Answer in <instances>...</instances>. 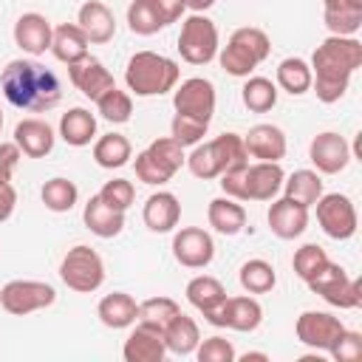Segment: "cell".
<instances>
[{
  "label": "cell",
  "instance_id": "6",
  "mask_svg": "<svg viewBox=\"0 0 362 362\" xmlns=\"http://www.w3.org/2000/svg\"><path fill=\"white\" fill-rule=\"evenodd\" d=\"M272 54V40L263 28L243 25L235 28L226 45L218 51V62L229 76H249Z\"/></svg>",
  "mask_w": 362,
  "mask_h": 362
},
{
  "label": "cell",
  "instance_id": "49",
  "mask_svg": "<svg viewBox=\"0 0 362 362\" xmlns=\"http://www.w3.org/2000/svg\"><path fill=\"white\" fill-rule=\"evenodd\" d=\"M20 158H23V150L14 141H0V181H11Z\"/></svg>",
  "mask_w": 362,
  "mask_h": 362
},
{
  "label": "cell",
  "instance_id": "40",
  "mask_svg": "<svg viewBox=\"0 0 362 362\" xmlns=\"http://www.w3.org/2000/svg\"><path fill=\"white\" fill-rule=\"evenodd\" d=\"M178 314H181V305L173 297H150V300L139 303V320L136 322H144V325L164 331Z\"/></svg>",
  "mask_w": 362,
  "mask_h": 362
},
{
  "label": "cell",
  "instance_id": "30",
  "mask_svg": "<svg viewBox=\"0 0 362 362\" xmlns=\"http://www.w3.org/2000/svg\"><path fill=\"white\" fill-rule=\"evenodd\" d=\"M206 221L221 235H238L246 226V209L240 206V201H235L229 195L212 198L209 201V209H206Z\"/></svg>",
  "mask_w": 362,
  "mask_h": 362
},
{
  "label": "cell",
  "instance_id": "32",
  "mask_svg": "<svg viewBox=\"0 0 362 362\" xmlns=\"http://www.w3.org/2000/svg\"><path fill=\"white\" fill-rule=\"evenodd\" d=\"M198 342H201L198 322H195L192 317H187L184 311L164 328V345H167V351L175 354V356H189V354H195Z\"/></svg>",
  "mask_w": 362,
  "mask_h": 362
},
{
  "label": "cell",
  "instance_id": "43",
  "mask_svg": "<svg viewBox=\"0 0 362 362\" xmlns=\"http://www.w3.org/2000/svg\"><path fill=\"white\" fill-rule=\"evenodd\" d=\"M127 25H130V31L139 34V37H150V34H158V31L164 28L147 0H133V3L127 6Z\"/></svg>",
  "mask_w": 362,
  "mask_h": 362
},
{
  "label": "cell",
  "instance_id": "29",
  "mask_svg": "<svg viewBox=\"0 0 362 362\" xmlns=\"http://www.w3.org/2000/svg\"><path fill=\"white\" fill-rule=\"evenodd\" d=\"M88 45H90V42H88L85 31H82L76 23H62V25L54 28L51 54H54L59 62L71 65V62L85 59V57H88Z\"/></svg>",
  "mask_w": 362,
  "mask_h": 362
},
{
  "label": "cell",
  "instance_id": "4",
  "mask_svg": "<svg viewBox=\"0 0 362 362\" xmlns=\"http://www.w3.org/2000/svg\"><path fill=\"white\" fill-rule=\"evenodd\" d=\"M178 62L156 51H136L124 68L127 90H133L136 96H161L178 85Z\"/></svg>",
  "mask_w": 362,
  "mask_h": 362
},
{
  "label": "cell",
  "instance_id": "50",
  "mask_svg": "<svg viewBox=\"0 0 362 362\" xmlns=\"http://www.w3.org/2000/svg\"><path fill=\"white\" fill-rule=\"evenodd\" d=\"M17 206V189L11 187V181H0V223H6L14 215Z\"/></svg>",
  "mask_w": 362,
  "mask_h": 362
},
{
  "label": "cell",
  "instance_id": "1",
  "mask_svg": "<svg viewBox=\"0 0 362 362\" xmlns=\"http://www.w3.org/2000/svg\"><path fill=\"white\" fill-rule=\"evenodd\" d=\"M362 65V42L356 37H325L311 57V88L320 102L334 105L345 96L351 76Z\"/></svg>",
  "mask_w": 362,
  "mask_h": 362
},
{
  "label": "cell",
  "instance_id": "24",
  "mask_svg": "<svg viewBox=\"0 0 362 362\" xmlns=\"http://www.w3.org/2000/svg\"><path fill=\"white\" fill-rule=\"evenodd\" d=\"M243 147L257 161H280L286 156V133L277 124H255L243 136Z\"/></svg>",
  "mask_w": 362,
  "mask_h": 362
},
{
  "label": "cell",
  "instance_id": "44",
  "mask_svg": "<svg viewBox=\"0 0 362 362\" xmlns=\"http://www.w3.org/2000/svg\"><path fill=\"white\" fill-rule=\"evenodd\" d=\"M170 136L181 144V147H195L204 136H206V130H209V124H204V122H198V119H192V116H184V113H175L173 116V124H170Z\"/></svg>",
  "mask_w": 362,
  "mask_h": 362
},
{
  "label": "cell",
  "instance_id": "39",
  "mask_svg": "<svg viewBox=\"0 0 362 362\" xmlns=\"http://www.w3.org/2000/svg\"><path fill=\"white\" fill-rule=\"evenodd\" d=\"M40 198H42L45 209H51V212H68V209L76 206V201H79V189H76V184H74L71 178L57 175V178H51V181L42 184Z\"/></svg>",
  "mask_w": 362,
  "mask_h": 362
},
{
  "label": "cell",
  "instance_id": "46",
  "mask_svg": "<svg viewBox=\"0 0 362 362\" xmlns=\"http://www.w3.org/2000/svg\"><path fill=\"white\" fill-rule=\"evenodd\" d=\"M195 356H198V362H235L238 359L235 345L223 337H209V339L198 342Z\"/></svg>",
  "mask_w": 362,
  "mask_h": 362
},
{
  "label": "cell",
  "instance_id": "48",
  "mask_svg": "<svg viewBox=\"0 0 362 362\" xmlns=\"http://www.w3.org/2000/svg\"><path fill=\"white\" fill-rule=\"evenodd\" d=\"M147 3L153 6L156 17L161 20V25H164V28H167L170 23L181 20V17H184V11H187V3H184V0H147Z\"/></svg>",
  "mask_w": 362,
  "mask_h": 362
},
{
  "label": "cell",
  "instance_id": "37",
  "mask_svg": "<svg viewBox=\"0 0 362 362\" xmlns=\"http://www.w3.org/2000/svg\"><path fill=\"white\" fill-rule=\"evenodd\" d=\"M238 280H240L243 291H249V294H269L277 286L274 266L269 260H260V257L246 260L240 266V272H238Z\"/></svg>",
  "mask_w": 362,
  "mask_h": 362
},
{
  "label": "cell",
  "instance_id": "38",
  "mask_svg": "<svg viewBox=\"0 0 362 362\" xmlns=\"http://www.w3.org/2000/svg\"><path fill=\"white\" fill-rule=\"evenodd\" d=\"M240 99L252 113H266L277 105V85L266 76H246L240 88Z\"/></svg>",
  "mask_w": 362,
  "mask_h": 362
},
{
  "label": "cell",
  "instance_id": "28",
  "mask_svg": "<svg viewBox=\"0 0 362 362\" xmlns=\"http://www.w3.org/2000/svg\"><path fill=\"white\" fill-rule=\"evenodd\" d=\"M96 317L102 320V325L119 331V328H130L139 320V303L127 294V291H113L105 294L96 305Z\"/></svg>",
  "mask_w": 362,
  "mask_h": 362
},
{
  "label": "cell",
  "instance_id": "35",
  "mask_svg": "<svg viewBox=\"0 0 362 362\" xmlns=\"http://www.w3.org/2000/svg\"><path fill=\"white\" fill-rule=\"evenodd\" d=\"M130 156H133V147H130L127 136H122V133H107V136H99L93 141V158L105 170L124 167L130 161Z\"/></svg>",
  "mask_w": 362,
  "mask_h": 362
},
{
  "label": "cell",
  "instance_id": "31",
  "mask_svg": "<svg viewBox=\"0 0 362 362\" xmlns=\"http://www.w3.org/2000/svg\"><path fill=\"white\" fill-rule=\"evenodd\" d=\"M59 136L71 147H85L96 136V116L88 107H71L59 119Z\"/></svg>",
  "mask_w": 362,
  "mask_h": 362
},
{
  "label": "cell",
  "instance_id": "34",
  "mask_svg": "<svg viewBox=\"0 0 362 362\" xmlns=\"http://www.w3.org/2000/svg\"><path fill=\"white\" fill-rule=\"evenodd\" d=\"M283 192L286 198L303 206H314L317 198L322 195V178L317 170H294L288 178H283Z\"/></svg>",
  "mask_w": 362,
  "mask_h": 362
},
{
  "label": "cell",
  "instance_id": "3",
  "mask_svg": "<svg viewBox=\"0 0 362 362\" xmlns=\"http://www.w3.org/2000/svg\"><path fill=\"white\" fill-rule=\"evenodd\" d=\"M223 195L235 201H272L283 189V167L280 161H255L218 175Z\"/></svg>",
  "mask_w": 362,
  "mask_h": 362
},
{
  "label": "cell",
  "instance_id": "11",
  "mask_svg": "<svg viewBox=\"0 0 362 362\" xmlns=\"http://www.w3.org/2000/svg\"><path fill=\"white\" fill-rule=\"evenodd\" d=\"M54 300H57L54 286L42 283V280H8L0 288V305H3V311L14 314V317L42 311V308L54 305Z\"/></svg>",
  "mask_w": 362,
  "mask_h": 362
},
{
  "label": "cell",
  "instance_id": "13",
  "mask_svg": "<svg viewBox=\"0 0 362 362\" xmlns=\"http://www.w3.org/2000/svg\"><path fill=\"white\" fill-rule=\"evenodd\" d=\"M173 107H175V113H184V116H192V119L209 124L212 113H215V85L204 76L184 79L173 93Z\"/></svg>",
  "mask_w": 362,
  "mask_h": 362
},
{
  "label": "cell",
  "instance_id": "7",
  "mask_svg": "<svg viewBox=\"0 0 362 362\" xmlns=\"http://www.w3.org/2000/svg\"><path fill=\"white\" fill-rule=\"evenodd\" d=\"M184 161H187L184 147L173 136H161V139L150 141L141 153H136L133 167H136L139 181H144L150 187H161L181 170Z\"/></svg>",
  "mask_w": 362,
  "mask_h": 362
},
{
  "label": "cell",
  "instance_id": "17",
  "mask_svg": "<svg viewBox=\"0 0 362 362\" xmlns=\"http://www.w3.org/2000/svg\"><path fill=\"white\" fill-rule=\"evenodd\" d=\"M308 158L311 164L317 167L320 175H337L348 167L351 161V144L334 133V130H325V133H317L308 144Z\"/></svg>",
  "mask_w": 362,
  "mask_h": 362
},
{
  "label": "cell",
  "instance_id": "15",
  "mask_svg": "<svg viewBox=\"0 0 362 362\" xmlns=\"http://www.w3.org/2000/svg\"><path fill=\"white\" fill-rule=\"evenodd\" d=\"M342 320L328 314V311H303L297 317V325H294V334L297 339L305 345V348H314V351H331V345L337 342V337L342 334Z\"/></svg>",
  "mask_w": 362,
  "mask_h": 362
},
{
  "label": "cell",
  "instance_id": "42",
  "mask_svg": "<svg viewBox=\"0 0 362 362\" xmlns=\"http://www.w3.org/2000/svg\"><path fill=\"white\" fill-rule=\"evenodd\" d=\"M328 260H331V257L325 255V249H322L320 243H305V246H300V249L294 252L291 266H294V274L305 283V280H311Z\"/></svg>",
  "mask_w": 362,
  "mask_h": 362
},
{
  "label": "cell",
  "instance_id": "27",
  "mask_svg": "<svg viewBox=\"0 0 362 362\" xmlns=\"http://www.w3.org/2000/svg\"><path fill=\"white\" fill-rule=\"evenodd\" d=\"M82 221H85V226L96 238H116L124 229V212L122 209H113L110 204H105L99 198V192L88 198V204L82 209Z\"/></svg>",
  "mask_w": 362,
  "mask_h": 362
},
{
  "label": "cell",
  "instance_id": "41",
  "mask_svg": "<svg viewBox=\"0 0 362 362\" xmlns=\"http://www.w3.org/2000/svg\"><path fill=\"white\" fill-rule=\"evenodd\" d=\"M96 107H99V116L105 122H113V124H124L130 122V113H133V99L127 90H119V88H110L107 93H102L96 99Z\"/></svg>",
  "mask_w": 362,
  "mask_h": 362
},
{
  "label": "cell",
  "instance_id": "12",
  "mask_svg": "<svg viewBox=\"0 0 362 362\" xmlns=\"http://www.w3.org/2000/svg\"><path fill=\"white\" fill-rule=\"evenodd\" d=\"M317 223L334 240H348L356 232V206L348 195L328 192L317 198Z\"/></svg>",
  "mask_w": 362,
  "mask_h": 362
},
{
  "label": "cell",
  "instance_id": "25",
  "mask_svg": "<svg viewBox=\"0 0 362 362\" xmlns=\"http://www.w3.org/2000/svg\"><path fill=\"white\" fill-rule=\"evenodd\" d=\"M141 218H144V226L150 232H173L181 221V204L173 192L158 189L144 201Z\"/></svg>",
  "mask_w": 362,
  "mask_h": 362
},
{
  "label": "cell",
  "instance_id": "16",
  "mask_svg": "<svg viewBox=\"0 0 362 362\" xmlns=\"http://www.w3.org/2000/svg\"><path fill=\"white\" fill-rule=\"evenodd\" d=\"M173 257L187 269H206L215 257V240L206 229L184 226L173 235Z\"/></svg>",
  "mask_w": 362,
  "mask_h": 362
},
{
  "label": "cell",
  "instance_id": "52",
  "mask_svg": "<svg viewBox=\"0 0 362 362\" xmlns=\"http://www.w3.org/2000/svg\"><path fill=\"white\" fill-rule=\"evenodd\" d=\"M240 359H243V362H252V359H260V362H266L269 356H266V354H260V351H246Z\"/></svg>",
  "mask_w": 362,
  "mask_h": 362
},
{
  "label": "cell",
  "instance_id": "19",
  "mask_svg": "<svg viewBox=\"0 0 362 362\" xmlns=\"http://www.w3.org/2000/svg\"><path fill=\"white\" fill-rule=\"evenodd\" d=\"M51 37H54V25L48 23L45 14L25 11L14 23V42H17V48H23L31 57H40V54L51 51Z\"/></svg>",
  "mask_w": 362,
  "mask_h": 362
},
{
  "label": "cell",
  "instance_id": "53",
  "mask_svg": "<svg viewBox=\"0 0 362 362\" xmlns=\"http://www.w3.org/2000/svg\"><path fill=\"white\" fill-rule=\"evenodd\" d=\"M0 130H3V110H0Z\"/></svg>",
  "mask_w": 362,
  "mask_h": 362
},
{
  "label": "cell",
  "instance_id": "20",
  "mask_svg": "<svg viewBox=\"0 0 362 362\" xmlns=\"http://www.w3.org/2000/svg\"><path fill=\"white\" fill-rule=\"evenodd\" d=\"M266 221H269V229L280 240H294L308 226V206H303V204H297V201H291V198L283 195V198L272 201Z\"/></svg>",
  "mask_w": 362,
  "mask_h": 362
},
{
  "label": "cell",
  "instance_id": "47",
  "mask_svg": "<svg viewBox=\"0 0 362 362\" xmlns=\"http://www.w3.org/2000/svg\"><path fill=\"white\" fill-rule=\"evenodd\" d=\"M328 354H331L337 362H356V359L362 356V334L342 328V334L337 337V342L331 345Z\"/></svg>",
  "mask_w": 362,
  "mask_h": 362
},
{
  "label": "cell",
  "instance_id": "21",
  "mask_svg": "<svg viewBox=\"0 0 362 362\" xmlns=\"http://www.w3.org/2000/svg\"><path fill=\"white\" fill-rule=\"evenodd\" d=\"M122 356L124 362H161L167 356V345H164V331L139 322L130 337L122 345Z\"/></svg>",
  "mask_w": 362,
  "mask_h": 362
},
{
  "label": "cell",
  "instance_id": "51",
  "mask_svg": "<svg viewBox=\"0 0 362 362\" xmlns=\"http://www.w3.org/2000/svg\"><path fill=\"white\" fill-rule=\"evenodd\" d=\"M187 3V8L189 11H195V14H204L206 8H212L215 6V0H184Z\"/></svg>",
  "mask_w": 362,
  "mask_h": 362
},
{
  "label": "cell",
  "instance_id": "23",
  "mask_svg": "<svg viewBox=\"0 0 362 362\" xmlns=\"http://www.w3.org/2000/svg\"><path fill=\"white\" fill-rule=\"evenodd\" d=\"M54 130L48 122L31 116V119H20L14 127V144L23 150V156L28 158H45L54 150Z\"/></svg>",
  "mask_w": 362,
  "mask_h": 362
},
{
  "label": "cell",
  "instance_id": "9",
  "mask_svg": "<svg viewBox=\"0 0 362 362\" xmlns=\"http://www.w3.org/2000/svg\"><path fill=\"white\" fill-rule=\"evenodd\" d=\"M59 277L71 291L79 294H90L105 283V263L99 257L96 249L79 243L74 249H68V255L59 263Z\"/></svg>",
  "mask_w": 362,
  "mask_h": 362
},
{
  "label": "cell",
  "instance_id": "2",
  "mask_svg": "<svg viewBox=\"0 0 362 362\" xmlns=\"http://www.w3.org/2000/svg\"><path fill=\"white\" fill-rule=\"evenodd\" d=\"M0 88L14 107L31 113H45L57 107L62 96L57 74L37 59H11L0 76Z\"/></svg>",
  "mask_w": 362,
  "mask_h": 362
},
{
  "label": "cell",
  "instance_id": "36",
  "mask_svg": "<svg viewBox=\"0 0 362 362\" xmlns=\"http://www.w3.org/2000/svg\"><path fill=\"white\" fill-rule=\"evenodd\" d=\"M277 85L291 96L308 93L311 90V65L300 57H286L277 65Z\"/></svg>",
  "mask_w": 362,
  "mask_h": 362
},
{
  "label": "cell",
  "instance_id": "22",
  "mask_svg": "<svg viewBox=\"0 0 362 362\" xmlns=\"http://www.w3.org/2000/svg\"><path fill=\"white\" fill-rule=\"evenodd\" d=\"M76 25L85 31L88 42L93 45H105L116 34V17L102 0H85L76 11Z\"/></svg>",
  "mask_w": 362,
  "mask_h": 362
},
{
  "label": "cell",
  "instance_id": "33",
  "mask_svg": "<svg viewBox=\"0 0 362 362\" xmlns=\"http://www.w3.org/2000/svg\"><path fill=\"white\" fill-rule=\"evenodd\" d=\"M187 300H189L192 308H198V311L206 317L212 308H218V305L226 300V288H223V283H221L218 277H212V274H198V277H192V280L187 283Z\"/></svg>",
  "mask_w": 362,
  "mask_h": 362
},
{
  "label": "cell",
  "instance_id": "26",
  "mask_svg": "<svg viewBox=\"0 0 362 362\" xmlns=\"http://www.w3.org/2000/svg\"><path fill=\"white\" fill-rule=\"evenodd\" d=\"M325 28L337 37H356L362 28V0H322Z\"/></svg>",
  "mask_w": 362,
  "mask_h": 362
},
{
  "label": "cell",
  "instance_id": "10",
  "mask_svg": "<svg viewBox=\"0 0 362 362\" xmlns=\"http://www.w3.org/2000/svg\"><path fill=\"white\" fill-rule=\"evenodd\" d=\"M305 286L320 294L328 305H337V308H359L362 305V291H359V283L339 266V263H325L311 280H305Z\"/></svg>",
  "mask_w": 362,
  "mask_h": 362
},
{
  "label": "cell",
  "instance_id": "18",
  "mask_svg": "<svg viewBox=\"0 0 362 362\" xmlns=\"http://www.w3.org/2000/svg\"><path fill=\"white\" fill-rule=\"evenodd\" d=\"M68 79H71V85L82 93V96H88V99H99L102 93H107L110 88H116V79H113V74L96 59V57H85V59H79V62H71L68 65Z\"/></svg>",
  "mask_w": 362,
  "mask_h": 362
},
{
  "label": "cell",
  "instance_id": "45",
  "mask_svg": "<svg viewBox=\"0 0 362 362\" xmlns=\"http://www.w3.org/2000/svg\"><path fill=\"white\" fill-rule=\"evenodd\" d=\"M99 198L105 204H110L113 209L127 212L133 206V201H136V187L127 178H113V181H105V187L99 189Z\"/></svg>",
  "mask_w": 362,
  "mask_h": 362
},
{
  "label": "cell",
  "instance_id": "14",
  "mask_svg": "<svg viewBox=\"0 0 362 362\" xmlns=\"http://www.w3.org/2000/svg\"><path fill=\"white\" fill-rule=\"evenodd\" d=\"M204 320L218 328H232V331L249 334V331H257V325L263 322V308L255 297H226Z\"/></svg>",
  "mask_w": 362,
  "mask_h": 362
},
{
  "label": "cell",
  "instance_id": "8",
  "mask_svg": "<svg viewBox=\"0 0 362 362\" xmlns=\"http://www.w3.org/2000/svg\"><path fill=\"white\" fill-rule=\"evenodd\" d=\"M218 28L206 14H189L181 20L178 54L189 65H206L218 57Z\"/></svg>",
  "mask_w": 362,
  "mask_h": 362
},
{
  "label": "cell",
  "instance_id": "5",
  "mask_svg": "<svg viewBox=\"0 0 362 362\" xmlns=\"http://www.w3.org/2000/svg\"><path fill=\"white\" fill-rule=\"evenodd\" d=\"M184 164L189 167V173L195 178L209 181V178H218L226 170H235V167L249 164V153L243 147V136H238V133H221L212 141H204V144L198 141L192 147V153L187 156Z\"/></svg>",
  "mask_w": 362,
  "mask_h": 362
}]
</instances>
